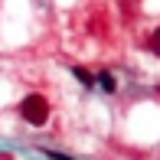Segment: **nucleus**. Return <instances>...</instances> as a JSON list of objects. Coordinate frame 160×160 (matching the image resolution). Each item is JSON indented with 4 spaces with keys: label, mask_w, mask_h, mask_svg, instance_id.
<instances>
[{
    "label": "nucleus",
    "mask_w": 160,
    "mask_h": 160,
    "mask_svg": "<svg viewBox=\"0 0 160 160\" xmlns=\"http://www.w3.org/2000/svg\"><path fill=\"white\" fill-rule=\"evenodd\" d=\"M95 82H98L105 92H114V88H118V82H114V75H111L108 69H101V72H98V75H95Z\"/></svg>",
    "instance_id": "nucleus-2"
},
{
    "label": "nucleus",
    "mask_w": 160,
    "mask_h": 160,
    "mask_svg": "<svg viewBox=\"0 0 160 160\" xmlns=\"http://www.w3.org/2000/svg\"><path fill=\"white\" fill-rule=\"evenodd\" d=\"M20 118H23L26 124H33V128H42L49 121V98L39 95V92L26 95L23 101H20Z\"/></svg>",
    "instance_id": "nucleus-1"
},
{
    "label": "nucleus",
    "mask_w": 160,
    "mask_h": 160,
    "mask_svg": "<svg viewBox=\"0 0 160 160\" xmlns=\"http://www.w3.org/2000/svg\"><path fill=\"white\" fill-rule=\"evenodd\" d=\"M147 46H150V52H154V56H160V26H157L154 33H150V39H147Z\"/></svg>",
    "instance_id": "nucleus-4"
},
{
    "label": "nucleus",
    "mask_w": 160,
    "mask_h": 160,
    "mask_svg": "<svg viewBox=\"0 0 160 160\" xmlns=\"http://www.w3.org/2000/svg\"><path fill=\"white\" fill-rule=\"evenodd\" d=\"M49 160H72V157H65V154H56V150H42Z\"/></svg>",
    "instance_id": "nucleus-5"
},
{
    "label": "nucleus",
    "mask_w": 160,
    "mask_h": 160,
    "mask_svg": "<svg viewBox=\"0 0 160 160\" xmlns=\"http://www.w3.org/2000/svg\"><path fill=\"white\" fill-rule=\"evenodd\" d=\"M72 75H75V78H78V82H82V85H85V88H92V85H95V75H92V72H85V69H82V65H75V69H72Z\"/></svg>",
    "instance_id": "nucleus-3"
}]
</instances>
